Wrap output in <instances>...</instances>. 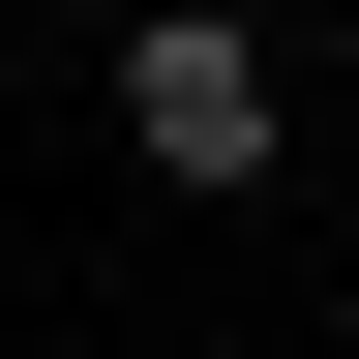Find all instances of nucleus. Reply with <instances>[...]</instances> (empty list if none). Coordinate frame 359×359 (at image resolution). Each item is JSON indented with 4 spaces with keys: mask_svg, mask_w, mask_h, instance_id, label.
<instances>
[{
    "mask_svg": "<svg viewBox=\"0 0 359 359\" xmlns=\"http://www.w3.org/2000/svg\"><path fill=\"white\" fill-rule=\"evenodd\" d=\"M269 120H299V90H269V30H210V0H180V30H120V150H150V180H269Z\"/></svg>",
    "mask_w": 359,
    "mask_h": 359,
    "instance_id": "obj_1",
    "label": "nucleus"
}]
</instances>
